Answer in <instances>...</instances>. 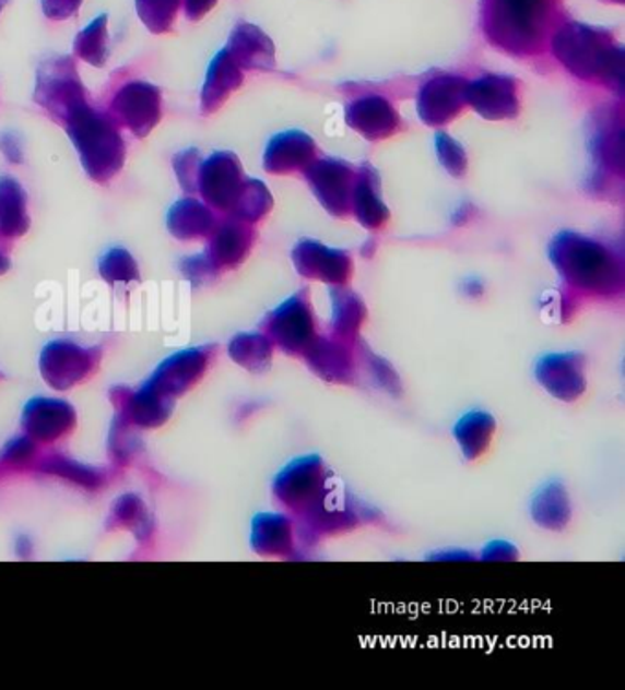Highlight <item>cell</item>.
Listing matches in <instances>:
<instances>
[{"mask_svg": "<svg viewBox=\"0 0 625 690\" xmlns=\"http://www.w3.org/2000/svg\"><path fill=\"white\" fill-rule=\"evenodd\" d=\"M182 272L186 273V277L191 283H199L202 278L208 277L211 272V262L208 261V257H189L182 262Z\"/></svg>", "mask_w": 625, "mask_h": 690, "instance_id": "cell-15", "label": "cell"}, {"mask_svg": "<svg viewBox=\"0 0 625 690\" xmlns=\"http://www.w3.org/2000/svg\"><path fill=\"white\" fill-rule=\"evenodd\" d=\"M8 270H10V259L0 251V275H4Z\"/></svg>", "mask_w": 625, "mask_h": 690, "instance_id": "cell-18", "label": "cell"}, {"mask_svg": "<svg viewBox=\"0 0 625 690\" xmlns=\"http://www.w3.org/2000/svg\"><path fill=\"white\" fill-rule=\"evenodd\" d=\"M213 226V218L208 207L200 204L199 200H180L173 205L167 215V227L175 237L180 240H193L204 237Z\"/></svg>", "mask_w": 625, "mask_h": 690, "instance_id": "cell-8", "label": "cell"}, {"mask_svg": "<svg viewBox=\"0 0 625 690\" xmlns=\"http://www.w3.org/2000/svg\"><path fill=\"white\" fill-rule=\"evenodd\" d=\"M108 114L118 127H126L134 136H149L162 119V94L154 85L132 81L121 86Z\"/></svg>", "mask_w": 625, "mask_h": 690, "instance_id": "cell-3", "label": "cell"}, {"mask_svg": "<svg viewBox=\"0 0 625 690\" xmlns=\"http://www.w3.org/2000/svg\"><path fill=\"white\" fill-rule=\"evenodd\" d=\"M99 273L107 283H134L140 281V272L134 257L127 249H110L99 262Z\"/></svg>", "mask_w": 625, "mask_h": 690, "instance_id": "cell-12", "label": "cell"}, {"mask_svg": "<svg viewBox=\"0 0 625 690\" xmlns=\"http://www.w3.org/2000/svg\"><path fill=\"white\" fill-rule=\"evenodd\" d=\"M237 162L229 154H215L199 172L200 193L211 205L227 207L237 183Z\"/></svg>", "mask_w": 625, "mask_h": 690, "instance_id": "cell-6", "label": "cell"}, {"mask_svg": "<svg viewBox=\"0 0 625 690\" xmlns=\"http://www.w3.org/2000/svg\"><path fill=\"white\" fill-rule=\"evenodd\" d=\"M0 151H2L4 156H7L8 162H12V164L17 165L23 164V143H21L19 136H15L13 132H4V134L0 136Z\"/></svg>", "mask_w": 625, "mask_h": 690, "instance_id": "cell-16", "label": "cell"}, {"mask_svg": "<svg viewBox=\"0 0 625 690\" xmlns=\"http://www.w3.org/2000/svg\"><path fill=\"white\" fill-rule=\"evenodd\" d=\"M7 7V0H0V12H2V8Z\"/></svg>", "mask_w": 625, "mask_h": 690, "instance_id": "cell-19", "label": "cell"}, {"mask_svg": "<svg viewBox=\"0 0 625 690\" xmlns=\"http://www.w3.org/2000/svg\"><path fill=\"white\" fill-rule=\"evenodd\" d=\"M237 83H239V74L235 70L234 62L226 53H221L211 64L210 74L205 80L204 92H202L204 112H213L224 102L227 92L232 91Z\"/></svg>", "mask_w": 625, "mask_h": 690, "instance_id": "cell-9", "label": "cell"}, {"mask_svg": "<svg viewBox=\"0 0 625 690\" xmlns=\"http://www.w3.org/2000/svg\"><path fill=\"white\" fill-rule=\"evenodd\" d=\"M80 154L86 175L96 183H108L126 164V142L110 114L83 103L63 124Z\"/></svg>", "mask_w": 625, "mask_h": 690, "instance_id": "cell-1", "label": "cell"}, {"mask_svg": "<svg viewBox=\"0 0 625 690\" xmlns=\"http://www.w3.org/2000/svg\"><path fill=\"white\" fill-rule=\"evenodd\" d=\"M175 172L186 193H194L199 187L200 156L194 148L175 156Z\"/></svg>", "mask_w": 625, "mask_h": 690, "instance_id": "cell-13", "label": "cell"}, {"mask_svg": "<svg viewBox=\"0 0 625 690\" xmlns=\"http://www.w3.org/2000/svg\"><path fill=\"white\" fill-rule=\"evenodd\" d=\"M34 99L50 114L57 123L64 124L75 108L86 103L85 86L81 83L72 57H51L37 70Z\"/></svg>", "mask_w": 625, "mask_h": 690, "instance_id": "cell-2", "label": "cell"}, {"mask_svg": "<svg viewBox=\"0 0 625 690\" xmlns=\"http://www.w3.org/2000/svg\"><path fill=\"white\" fill-rule=\"evenodd\" d=\"M94 365L96 352L86 350L72 343H51L50 346H46L40 357V367L46 380L57 389L74 385L75 381L91 372Z\"/></svg>", "mask_w": 625, "mask_h": 690, "instance_id": "cell-4", "label": "cell"}, {"mask_svg": "<svg viewBox=\"0 0 625 690\" xmlns=\"http://www.w3.org/2000/svg\"><path fill=\"white\" fill-rule=\"evenodd\" d=\"M43 12L51 21H67L80 10L83 0H40Z\"/></svg>", "mask_w": 625, "mask_h": 690, "instance_id": "cell-14", "label": "cell"}, {"mask_svg": "<svg viewBox=\"0 0 625 690\" xmlns=\"http://www.w3.org/2000/svg\"><path fill=\"white\" fill-rule=\"evenodd\" d=\"M108 19L107 15H99L96 21H92L80 35L75 37V56L83 61L91 62L92 67L102 69L108 59Z\"/></svg>", "mask_w": 625, "mask_h": 690, "instance_id": "cell-10", "label": "cell"}, {"mask_svg": "<svg viewBox=\"0 0 625 690\" xmlns=\"http://www.w3.org/2000/svg\"><path fill=\"white\" fill-rule=\"evenodd\" d=\"M30 229L28 197L12 176L0 178V249L24 237Z\"/></svg>", "mask_w": 625, "mask_h": 690, "instance_id": "cell-5", "label": "cell"}, {"mask_svg": "<svg viewBox=\"0 0 625 690\" xmlns=\"http://www.w3.org/2000/svg\"><path fill=\"white\" fill-rule=\"evenodd\" d=\"M205 365V354L202 350L182 352L160 367L154 376L153 391L178 392L193 381Z\"/></svg>", "mask_w": 625, "mask_h": 690, "instance_id": "cell-7", "label": "cell"}, {"mask_svg": "<svg viewBox=\"0 0 625 690\" xmlns=\"http://www.w3.org/2000/svg\"><path fill=\"white\" fill-rule=\"evenodd\" d=\"M215 0H186V13L189 19H200L204 15Z\"/></svg>", "mask_w": 625, "mask_h": 690, "instance_id": "cell-17", "label": "cell"}, {"mask_svg": "<svg viewBox=\"0 0 625 690\" xmlns=\"http://www.w3.org/2000/svg\"><path fill=\"white\" fill-rule=\"evenodd\" d=\"M182 0H137L138 17L153 34H169Z\"/></svg>", "mask_w": 625, "mask_h": 690, "instance_id": "cell-11", "label": "cell"}]
</instances>
